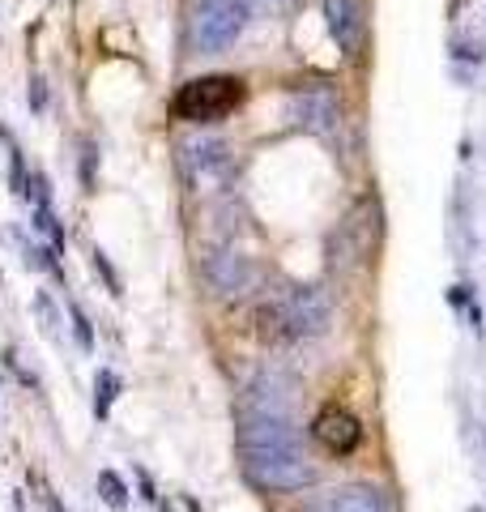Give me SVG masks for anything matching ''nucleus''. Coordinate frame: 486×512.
Segmentation results:
<instances>
[{
	"label": "nucleus",
	"mask_w": 486,
	"mask_h": 512,
	"mask_svg": "<svg viewBox=\"0 0 486 512\" xmlns=\"http://www.w3.org/2000/svg\"><path fill=\"white\" fill-rule=\"evenodd\" d=\"M307 512H333V508H320V504H316V508H307Z\"/></svg>",
	"instance_id": "2eb2a0df"
},
{
	"label": "nucleus",
	"mask_w": 486,
	"mask_h": 512,
	"mask_svg": "<svg viewBox=\"0 0 486 512\" xmlns=\"http://www.w3.org/2000/svg\"><path fill=\"white\" fill-rule=\"evenodd\" d=\"M243 414H295V380L286 372H256L243 389Z\"/></svg>",
	"instance_id": "423d86ee"
},
{
	"label": "nucleus",
	"mask_w": 486,
	"mask_h": 512,
	"mask_svg": "<svg viewBox=\"0 0 486 512\" xmlns=\"http://www.w3.org/2000/svg\"><path fill=\"white\" fill-rule=\"evenodd\" d=\"M324 26L333 30V39L342 47H354V35H359V5L354 0H320Z\"/></svg>",
	"instance_id": "f8f14e48"
},
{
	"label": "nucleus",
	"mask_w": 486,
	"mask_h": 512,
	"mask_svg": "<svg viewBox=\"0 0 486 512\" xmlns=\"http://www.w3.org/2000/svg\"><path fill=\"white\" fill-rule=\"evenodd\" d=\"M239 103H243L239 77L214 73V77H197V82L175 90L171 111H175V120H184V124H214V120H226L231 111H239Z\"/></svg>",
	"instance_id": "f03ea898"
},
{
	"label": "nucleus",
	"mask_w": 486,
	"mask_h": 512,
	"mask_svg": "<svg viewBox=\"0 0 486 512\" xmlns=\"http://www.w3.org/2000/svg\"><path fill=\"white\" fill-rule=\"evenodd\" d=\"M180 154H184V175L197 188H226L235 180L239 163H235V150H231L226 137H214V133L192 137Z\"/></svg>",
	"instance_id": "20e7f679"
},
{
	"label": "nucleus",
	"mask_w": 486,
	"mask_h": 512,
	"mask_svg": "<svg viewBox=\"0 0 486 512\" xmlns=\"http://www.w3.org/2000/svg\"><path fill=\"white\" fill-rule=\"evenodd\" d=\"M295 111H299V120L307 128L324 133V128H333L337 116H342V103H337V94L329 86H307V90L295 94Z\"/></svg>",
	"instance_id": "9d476101"
},
{
	"label": "nucleus",
	"mask_w": 486,
	"mask_h": 512,
	"mask_svg": "<svg viewBox=\"0 0 486 512\" xmlns=\"http://www.w3.org/2000/svg\"><path fill=\"white\" fill-rule=\"evenodd\" d=\"M239 457H243V474L265 491H303L316 483V466H312V457L303 453L299 440L239 448Z\"/></svg>",
	"instance_id": "f257e3e1"
},
{
	"label": "nucleus",
	"mask_w": 486,
	"mask_h": 512,
	"mask_svg": "<svg viewBox=\"0 0 486 512\" xmlns=\"http://www.w3.org/2000/svg\"><path fill=\"white\" fill-rule=\"evenodd\" d=\"M248 0H201L197 5V18H192L188 39L201 56H218L226 52L248 26Z\"/></svg>",
	"instance_id": "7ed1b4c3"
},
{
	"label": "nucleus",
	"mask_w": 486,
	"mask_h": 512,
	"mask_svg": "<svg viewBox=\"0 0 486 512\" xmlns=\"http://www.w3.org/2000/svg\"><path fill=\"white\" fill-rule=\"evenodd\" d=\"M201 282H205V291L214 299L235 303L256 286V265L248 261V256L231 252V248H214L201 261Z\"/></svg>",
	"instance_id": "39448f33"
},
{
	"label": "nucleus",
	"mask_w": 486,
	"mask_h": 512,
	"mask_svg": "<svg viewBox=\"0 0 486 512\" xmlns=\"http://www.w3.org/2000/svg\"><path fill=\"white\" fill-rule=\"evenodd\" d=\"M329 508L333 512H393L384 487H376V483H346V487H337Z\"/></svg>",
	"instance_id": "9b49d317"
},
{
	"label": "nucleus",
	"mask_w": 486,
	"mask_h": 512,
	"mask_svg": "<svg viewBox=\"0 0 486 512\" xmlns=\"http://www.w3.org/2000/svg\"><path fill=\"white\" fill-rule=\"evenodd\" d=\"M282 299L290 308V320H295L299 338H316V333L329 329L333 308H329V295H324L320 286H286Z\"/></svg>",
	"instance_id": "6e6552de"
},
{
	"label": "nucleus",
	"mask_w": 486,
	"mask_h": 512,
	"mask_svg": "<svg viewBox=\"0 0 486 512\" xmlns=\"http://www.w3.org/2000/svg\"><path fill=\"white\" fill-rule=\"evenodd\" d=\"M248 5H278V0H248Z\"/></svg>",
	"instance_id": "4468645a"
},
{
	"label": "nucleus",
	"mask_w": 486,
	"mask_h": 512,
	"mask_svg": "<svg viewBox=\"0 0 486 512\" xmlns=\"http://www.w3.org/2000/svg\"><path fill=\"white\" fill-rule=\"evenodd\" d=\"M252 333H256L261 342H269V346L299 342L295 320H290V308H286L282 291H278V295H269V299H261V303L252 308Z\"/></svg>",
	"instance_id": "1a4fd4ad"
},
{
	"label": "nucleus",
	"mask_w": 486,
	"mask_h": 512,
	"mask_svg": "<svg viewBox=\"0 0 486 512\" xmlns=\"http://www.w3.org/2000/svg\"><path fill=\"white\" fill-rule=\"evenodd\" d=\"M103 500L111 504V508H124L128 504V495H124V483H116V474H103Z\"/></svg>",
	"instance_id": "ddd939ff"
},
{
	"label": "nucleus",
	"mask_w": 486,
	"mask_h": 512,
	"mask_svg": "<svg viewBox=\"0 0 486 512\" xmlns=\"http://www.w3.org/2000/svg\"><path fill=\"white\" fill-rule=\"evenodd\" d=\"M312 436H316V444L324 448V453L350 457L354 448L363 444V423H359V414H350L346 406H324L316 414V423H312Z\"/></svg>",
	"instance_id": "0eeeda50"
}]
</instances>
